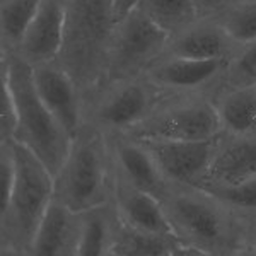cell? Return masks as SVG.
I'll return each instance as SVG.
<instances>
[{"instance_id":"obj_1","label":"cell","mask_w":256,"mask_h":256,"mask_svg":"<svg viewBox=\"0 0 256 256\" xmlns=\"http://www.w3.org/2000/svg\"><path fill=\"white\" fill-rule=\"evenodd\" d=\"M160 204L172 234L190 254H246L241 217L208 190L196 184L171 183Z\"/></svg>"},{"instance_id":"obj_2","label":"cell","mask_w":256,"mask_h":256,"mask_svg":"<svg viewBox=\"0 0 256 256\" xmlns=\"http://www.w3.org/2000/svg\"><path fill=\"white\" fill-rule=\"evenodd\" d=\"M114 24L113 0H67L56 62L70 74L82 98L106 80Z\"/></svg>"},{"instance_id":"obj_3","label":"cell","mask_w":256,"mask_h":256,"mask_svg":"<svg viewBox=\"0 0 256 256\" xmlns=\"http://www.w3.org/2000/svg\"><path fill=\"white\" fill-rule=\"evenodd\" d=\"M0 76L9 84L18 114L12 140L30 148L55 176L67 158L72 137L41 101L32 79L31 64L18 53L2 55Z\"/></svg>"},{"instance_id":"obj_4","label":"cell","mask_w":256,"mask_h":256,"mask_svg":"<svg viewBox=\"0 0 256 256\" xmlns=\"http://www.w3.org/2000/svg\"><path fill=\"white\" fill-rule=\"evenodd\" d=\"M16 178L7 207L0 212V253L30 256L32 239L55 196V176L22 144L12 140Z\"/></svg>"},{"instance_id":"obj_5","label":"cell","mask_w":256,"mask_h":256,"mask_svg":"<svg viewBox=\"0 0 256 256\" xmlns=\"http://www.w3.org/2000/svg\"><path fill=\"white\" fill-rule=\"evenodd\" d=\"M113 160L108 137L82 125L55 174V198L76 212H86L111 202Z\"/></svg>"},{"instance_id":"obj_6","label":"cell","mask_w":256,"mask_h":256,"mask_svg":"<svg viewBox=\"0 0 256 256\" xmlns=\"http://www.w3.org/2000/svg\"><path fill=\"white\" fill-rule=\"evenodd\" d=\"M222 132L220 120L210 92L162 94L150 113L125 132L144 144L192 142L217 137Z\"/></svg>"},{"instance_id":"obj_7","label":"cell","mask_w":256,"mask_h":256,"mask_svg":"<svg viewBox=\"0 0 256 256\" xmlns=\"http://www.w3.org/2000/svg\"><path fill=\"white\" fill-rule=\"evenodd\" d=\"M160 96L144 74L106 80L82 98V125L104 135L125 134L150 113Z\"/></svg>"},{"instance_id":"obj_8","label":"cell","mask_w":256,"mask_h":256,"mask_svg":"<svg viewBox=\"0 0 256 256\" xmlns=\"http://www.w3.org/2000/svg\"><path fill=\"white\" fill-rule=\"evenodd\" d=\"M168 40V32L160 30L138 6L114 24L106 80L142 76L148 65L162 55Z\"/></svg>"},{"instance_id":"obj_9","label":"cell","mask_w":256,"mask_h":256,"mask_svg":"<svg viewBox=\"0 0 256 256\" xmlns=\"http://www.w3.org/2000/svg\"><path fill=\"white\" fill-rule=\"evenodd\" d=\"M229 60H193L159 56L144 76L160 94L214 92L220 88Z\"/></svg>"},{"instance_id":"obj_10","label":"cell","mask_w":256,"mask_h":256,"mask_svg":"<svg viewBox=\"0 0 256 256\" xmlns=\"http://www.w3.org/2000/svg\"><path fill=\"white\" fill-rule=\"evenodd\" d=\"M106 137L110 144L114 174L130 183L132 186L144 190L162 200L171 183L160 171L158 160L146 144L125 134H113Z\"/></svg>"},{"instance_id":"obj_11","label":"cell","mask_w":256,"mask_h":256,"mask_svg":"<svg viewBox=\"0 0 256 256\" xmlns=\"http://www.w3.org/2000/svg\"><path fill=\"white\" fill-rule=\"evenodd\" d=\"M32 79L41 101L74 140L82 128V94L70 74L55 60L32 65Z\"/></svg>"},{"instance_id":"obj_12","label":"cell","mask_w":256,"mask_h":256,"mask_svg":"<svg viewBox=\"0 0 256 256\" xmlns=\"http://www.w3.org/2000/svg\"><path fill=\"white\" fill-rule=\"evenodd\" d=\"M253 178H256V137H239L222 132L216 154L196 186H234Z\"/></svg>"},{"instance_id":"obj_13","label":"cell","mask_w":256,"mask_h":256,"mask_svg":"<svg viewBox=\"0 0 256 256\" xmlns=\"http://www.w3.org/2000/svg\"><path fill=\"white\" fill-rule=\"evenodd\" d=\"M238 46L222 24L214 18H198L184 30L169 36L160 56L193 60H230Z\"/></svg>"},{"instance_id":"obj_14","label":"cell","mask_w":256,"mask_h":256,"mask_svg":"<svg viewBox=\"0 0 256 256\" xmlns=\"http://www.w3.org/2000/svg\"><path fill=\"white\" fill-rule=\"evenodd\" d=\"M218 135L207 140L154 142L146 144V146L158 160L160 171L164 172L169 183L196 184L205 174L210 160L216 154Z\"/></svg>"},{"instance_id":"obj_15","label":"cell","mask_w":256,"mask_h":256,"mask_svg":"<svg viewBox=\"0 0 256 256\" xmlns=\"http://www.w3.org/2000/svg\"><path fill=\"white\" fill-rule=\"evenodd\" d=\"M67 0H43L20 41L18 55L31 65L55 62L64 43Z\"/></svg>"},{"instance_id":"obj_16","label":"cell","mask_w":256,"mask_h":256,"mask_svg":"<svg viewBox=\"0 0 256 256\" xmlns=\"http://www.w3.org/2000/svg\"><path fill=\"white\" fill-rule=\"evenodd\" d=\"M82 216L53 196L32 239L30 256H77Z\"/></svg>"},{"instance_id":"obj_17","label":"cell","mask_w":256,"mask_h":256,"mask_svg":"<svg viewBox=\"0 0 256 256\" xmlns=\"http://www.w3.org/2000/svg\"><path fill=\"white\" fill-rule=\"evenodd\" d=\"M118 217L123 224L134 229L154 234L171 236L172 229L158 196L132 186L113 172V195H111ZM174 236V234H172Z\"/></svg>"},{"instance_id":"obj_18","label":"cell","mask_w":256,"mask_h":256,"mask_svg":"<svg viewBox=\"0 0 256 256\" xmlns=\"http://www.w3.org/2000/svg\"><path fill=\"white\" fill-rule=\"evenodd\" d=\"M214 102L222 132L239 137H256V86L220 88L214 92Z\"/></svg>"},{"instance_id":"obj_19","label":"cell","mask_w":256,"mask_h":256,"mask_svg":"<svg viewBox=\"0 0 256 256\" xmlns=\"http://www.w3.org/2000/svg\"><path fill=\"white\" fill-rule=\"evenodd\" d=\"M82 230L77 256H111L120 217L113 202L80 212Z\"/></svg>"},{"instance_id":"obj_20","label":"cell","mask_w":256,"mask_h":256,"mask_svg":"<svg viewBox=\"0 0 256 256\" xmlns=\"http://www.w3.org/2000/svg\"><path fill=\"white\" fill-rule=\"evenodd\" d=\"M188 250L176 236L134 229L120 220L111 256H186Z\"/></svg>"},{"instance_id":"obj_21","label":"cell","mask_w":256,"mask_h":256,"mask_svg":"<svg viewBox=\"0 0 256 256\" xmlns=\"http://www.w3.org/2000/svg\"><path fill=\"white\" fill-rule=\"evenodd\" d=\"M43 0H0V53H18L28 26Z\"/></svg>"},{"instance_id":"obj_22","label":"cell","mask_w":256,"mask_h":256,"mask_svg":"<svg viewBox=\"0 0 256 256\" xmlns=\"http://www.w3.org/2000/svg\"><path fill=\"white\" fill-rule=\"evenodd\" d=\"M140 7L169 36L198 19L195 0H142Z\"/></svg>"},{"instance_id":"obj_23","label":"cell","mask_w":256,"mask_h":256,"mask_svg":"<svg viewBox=\"0 0 256 256\" xmlns=\"http://www.w3.org/2000/svg\"><path fill=\"white\" fill-rule=\"evenodd\" d=\"M238 46L256 41V0H244L217 18Z\"/></svg>"},{"instance_id":"obj_24","label":"cell","mask_w":256,"mask_h":256,"mask_svg":"<svg viewBox=\"0 0 256 256\" xmlns=\"http://www.w3.org/2000/svg\"><path fill=\"white\" fill-rule=\"evenodd\" d=\"M244 86H256V41L241 46L236 55L227 62L220 88L230 89Z\"/></svg>"},{"instance_id":"obj_25","label":"cell","mask_w":256,"mask_h":256,"mask_svg":"<svg viewBox=\"0 0 256 256\" xmlns=\"http://www.w3.org/2000/svg\"><path fill=\"white\" fill-rule=\"evenodd\" d=\"M205 190L214 193L239 217L256 214V178L234 186H214Z\"/></svg>"},{"instance_id":"obj_26","label":"cell","mask_w":256,"mask_h":256,"mask_svg":"<svg viewBox=\"0 0 256 256\" xmlns=\"http://www.w3.org/2000/svg\"><path fill=\"white\" fill-rule=\"evenodd\" d=\"M18 123L14 98L7 80L0 76V140H12Z\"/></svg>"},{"instance_id":"obj_27","label":"cell","mask_w":256,"mask_h":256,"mask_svg":"<svg viewBox=\"0 0 256 256\" xmlns=\"http://www.w3.org/2000/svg\"><path fill=\"white\" fill-rule=\"evenodd\" d=\"M244 2V0H195L198 18H214L217 19L226 10L232 9L234 6Z\"/></svg>"},{"instance_id":"obj_28","label":"cell","mask_w":256,"mask_h":256,"mask_svg":"<svg viewBox=\"0 0 256 256\" xmlns=\"http://www.w3.org/2000/svg\"><path fill=\"white\" fill-rule=\"evenodd\" d=\"M242 220V239H244L246 254L256 256V214L241 217Z\"/></svg>"},{"instance_id":"obj_29","label":"cell","mask_w":256,"mask_h":256,"mask_svg":"<svg viewBox=\"0 0 256 256\" xmlns=\"http://www.w3.org/2000/svg\"><path fill=\"white\" fill-rule=\"evenodd\" d=\"M142 4V0H113V10H114V20H122L125 16L135 10Z\"/></svg>"}]
</instances>
